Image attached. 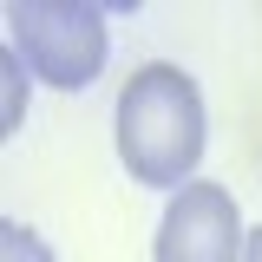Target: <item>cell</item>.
Wrapping results in <instances>:
<instances>
[{"mask_svg": "<svg viewBox=\"0 0 262 262\" xmlns=\"http://www.w3.org/2000/svg\"><path fill=\"white\" fill-rule=\"evenodd\" d=\"M243 262H262V229H249V243H243Z\"/></svg>", "mask_w": 262, "mask_h": 262, "instance_id": "6", "label": "cell"}, {"mask_svg": "<svg viewBox=\"0 0 262 262\" xmlns=\"http://www.w3.org/2000/svg\"><path fill=\"white\" fill-rule=\"evenodd\" d=\"M112 125H118V164L131 170V184H151L170 196L184 184H196L210 125H203V92L184 66H170V59L138 66L118 85Z\"/></svg>", "mask_w": 262, "mask_h": 262, "instance_id": "1", "label": "cell"}, {"mask_svg": "<svg viewBox=\"0 0 262 262\" xmlns=\"http://www.w3.org/2000/svg\"><path fill=\"white\" fill-rule=\"evenodd\" d=\"M243 210L223 184H184V190L164 203L158 216V243H151V262H243Z\"/></svg>", "mask_w": 262, "mask_h": 262, "instance_id": "3", "label": "cell"}, {"mask_svg": "<svg viewBox=\"0 0 262 262\" xmlns=\"http://www.w3.org/2000/svg\"><path fill=\"white\" fill-rule=\"evenodd\" d=\"M7 33H13V53L27 59V72L53 92H85L112 53L105 7H92V0H13Z\"/></svg>", "mask_w": 262, "mask_h": 262, "instance_id": "2", "label": "cell"}, {"mask_svg": "<svg viewBox=\"0 0 262 262\" xmlns=\"http://www.w3.org/2000/svg\"><path fill=\"white\" fill-rule=\"evenodd\" d=\"M27 105H33V72L13 53V39H0V144L27 125Z\"/></svg>", "mask_w": 262, "mask_h": 262, "instance_id": "4", "label": "cell"}, {"mask_svg": "<svg viewBox=\"0 0 262 262\" xmlns=\"http://www.w3.org/2000/svg\"><path fill=\"white\" fill-rule=\"evenodd\" d=\"M0 262H53V249H46V243H39L27 223L0 216Z\"/></svg>", "mask_w": 262, "mask_h": 262, "instance_id": "5", "label": "cell"}]
</instances>
